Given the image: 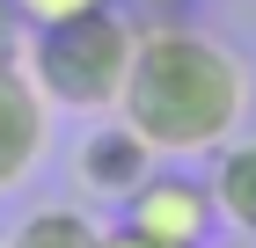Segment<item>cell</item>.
Returning a JSON list of instances; mask_svg holds the SVG:
<instances>
[{"instance_id": "5b68a950", "label": "cell", "mask_w": 256, "mask_h": 248, "mask_svg": "<svg viewBox=\"0 0 256 248\" xmlns=\"http://www.w3.org/2000/svg\"><path fill=\"white\" fill-rule=\"evenodd\" d=\"M44 146H52V102L30 88V73L15 58V66H0V197L37 175Z\"/></svg>"}, {"instance_id": "8992f818", "label": "cell", "mask_w": 256, "mask_h": 248, "mask_svg": "<svg viewBox=\"0 0 256 248\" xmlns=\"http://www.w3.org/2000/svg\"><path fill=\"white\" fill-rule=\"evenodd\" d=\"M205 183H212L220 227L234 234V241H256V139H249V132H234L227 146L212 153V168H205Z\"/></svg>"}, {"instance_id": "6da1fadb", "label": "cell", "mask_w": 256, "mask_h": 248, "mask_svg": "<svg viewBox=\"0 0 256 248\" xmlns=\"http://www.w3.org/2000/svg\"><path fill=\"white\" fill-rule=\"evenodd\" d=\"M249 58L198 22H139L118 117L154 139L161 161H212L249 117Z\"/></svg>"}, {"instance_id": "7a4b0ae2", "label": "cell", "mask_w": 256, "mask_h": 248, "mask_svg": "<svg viewBox=\"0 0 256 248\" xmlns=\"http://www.w3.org/2000/svg\"><path fill=\"white\" fill-rule=\"evenodd\" d=\"M132 51H139V22L118 7H96V15L52 22V29H30L22 37V73L52 110L74 117H118L124 80H132Z\"/></svg>"}, {"instance_id": "52a82bcc", "label": "cell", "mask_w": 256, "mask_h": 248, "mask_svg": "<svg viewBox=\"0 0 256 248\" xmlns=\"http://www.w3.org/2000/svg\"><path fill=\"white\" fill-rule=\"evenodd\" d=\"M102 241H110V227L80 205H37L8 234V248H102Z\"/></svg>"}, {"instance_id": "3957f363", "label": "cell", "mask_w": 256, "mask_h": 248, "mask_svg": "<svg viewBox=\"0 0 256 248\" xmlns=\"http://www.w3.org/2000/svg\"><path fill=\"white\" fill-rule=\"evenodd\" d=\"M118 227L139 234V241H154V248H212V234H220L212 183H205V175L154 168V175L118 205Z\"/></svg>"}, {"instance_id": "9c48e42d", "label": "cell", "mask_w": 256, "mask_h": 248, "mask_svg": "<svg viewBox=\"0 0 256 248\" xmlns=\"http://www.w3.org/2000/svg\"><path fill=\"white\" fill-rule=\"evenodd\" d=\"M22 37H30V29H22L15 0H0V66H15V58H22Z\"/></svg>"}, {"instance_id": "8fae6325", "label": "cell", "mask_w": 256, "mask_h": 248, "mask_svg": "<svg viewBox=\"0 0 256 248\" xmlns=\"http://www.w3.org/2000/svg\"><path fill=\"white\" fill-rule=\"evenodd\" d=\"M0 248H8V234H0Z\"/></svg>"}, {"instance_id": "30bf717a", "label": "cell", "mask_w": 256, "mask_h": 248, "mask_svg": "<svg viewBox=\"0 0 256 248\" xmlns=\"http://www.w3.org/2000/svg\"><path fill=\"white\" fill-rule=\"evenodd\" d=\"M102 248H154V241H139V234H124V227H110V241Z\"/></svg>"}, {"instance_id": "277c9868", "label": "cell", "mask_w": 256, "mask_h": 248, "mask_svg": "<svg viewBox=\"0 0 256 248\" xmlns=\"http://www.w3.org/2000/svg\"><path fill=\"white\" fill-rule=\"evenodd\" d=\"M154 168H161L154 139L139 132V124H124V117H96V124L80 132V146H74V183H80V197H96V205H124Z\"/></svg>"}, {"instance_id": "ba28073f", "label": "cell", "mask_w": 256, "mask_h": 248, "mask_svg": "<svg viewBox=\"0 0 256 248\" xmlns=\"http://www.w3.org/2000/svg\"><path fill=\"white\" fill-rule=\"evenodd\" d=\"M96 7H118V0H15L22 29H52V22H74V15H96Z\"/></svg>"}]
</instances>
